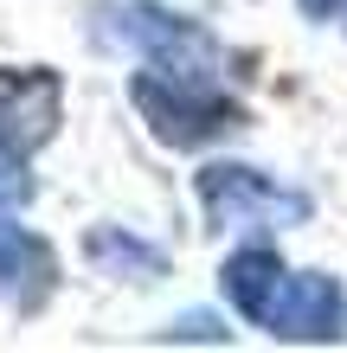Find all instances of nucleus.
Returning <instances> with one entry per match:
<instances>
[{
    "mask_svg": "<svg viewBox=\"0 0 347 353\" xmlns=\"http://www.w3.org/2000/svg\"><path fill=\"white\" fill-rule=\"evenodd\" d=\"M129 97L141 122L168 141V148H199V141L226 135L238 122V103L219 90L212 71H174V65H148L129 77Z\"/></svg>",
    "mask_w": 347,
    "mask_h": 353,
    "instance_id": "obj_1",
    "label": "nucleus"
},
{
    "mask_svg": "<svg viewBox=\"0 0 347 353\" xmlns=\"http://www.w3.org/2000/svg\"><path fill=\"white\" fill-rule=\"evenodd\" d=\"M341 315H347V302H341L335 276H321V270H283L257 327H270L277 341H335Z\"/></svg>",
    "mask_w": 347,
    "mask_h": 353,
    "instance_id": "obj_2",
    "label": "nucleus"
},
{
    "mask_svg": "<svg viewBox=\"0 0 347 353\" xmlns=\"http://www.w3.org/2000/svg\"><path fill=\"white\" fill-rule=\"evenodd\" d=\"M32 199V174H26V148H13L7 135H0V212H13V205Z\"/></svg>",
    "mask_w": 347,
    "mask_h": 353,
    "instance_id": "obj_8",
    "label": "nucleus"
},
{
    "mask_svg": "<svg viewBox=\"0 0 347 353\" xmlns=\"http://www.w3.org/2000/svg\"><path fill=\"white\" fill-rule=\"evenodd\" d=\"M122 39L148 58V65H174V71H219V46L193 19L180 13H161V7H129V26Z\"/></svg>",
    "mask_w": 347,
    "mask_h": 353,
    "instance_id": "obj_4",
    "label": "nucleus"
},
{
    "mask_svg": "<svg viewBox=\"0 0 347 353\" xmlns=\"http://www.w3.org/2000/svg\"><path fill=\"white\" fill-rule=\"evenodd\" d=\"M302 13H309V19H328V13H341V0H302Z\"/></svg>",
    "mask_w": 347,
    "mask_h": 353,
    "instance_id": "obj_9",
    "label": "nucleus"
},
{
    "mask_svg": "<svg viewBox=\"0 0 347 353\" xmlns=\"http://www.w3.org/2000/svg\"><path fill=\"white\" fill-rule=\"evenodd\" d=\"M283 276V257L270 251V244H244V251L226 257V296L244 321H257L264 315V302H270V289Z\"/></svg>",
    "mask_w": 347,
    "mask_h": 353,
    "instance_id": "obj_7",
    "label": "nucleus"
},
{
    "mask_svg": "<svg viewBox=\"0 0 347 353\" xmlns=\"http://www.w3.org/2000/svg\"><path fill=\"white\" fill-rule=\"evenodd\" d=\"M58 129V77L52 71H0V135L13 148H39Z\"/></svg>",
    "mask_w": 347,
    "mask_h": 353,
    "instance_id": "obj_5",
    "label": "nucleus"
},
{
    "mask_svg": "<svg viewBox=\"0 0 347 353\" xmlns=\"http://www.w3.org/2000/svg\"><path fill=\"white\" fill-rule=\"evenodd\" d=\"M46 289H52V251L19 225H0V296L32 308L46 302Z\"/></svg>",
    "mask_w": 347,
    "mask_h": 353,
    "instance_id": "obj_6",
    "label": "nucleus"
},
{
    "mask_svg": "<svg viewBox=\"0 0 347 353\" xmlns=\"http://www.w3.org/2000/svg\"><path fill=\"white\" fill-rule=\"evenodd\" d=\"M199 199H206L212 225H257V219H302L309 199L290 186H270L257 168H206L199 174Z\"/></svg>",
    "mask_w": 347,
    "mask_h": 353,
    "instance_id": "obj_3",
    "label": "nucleus"
}]
</instances>
